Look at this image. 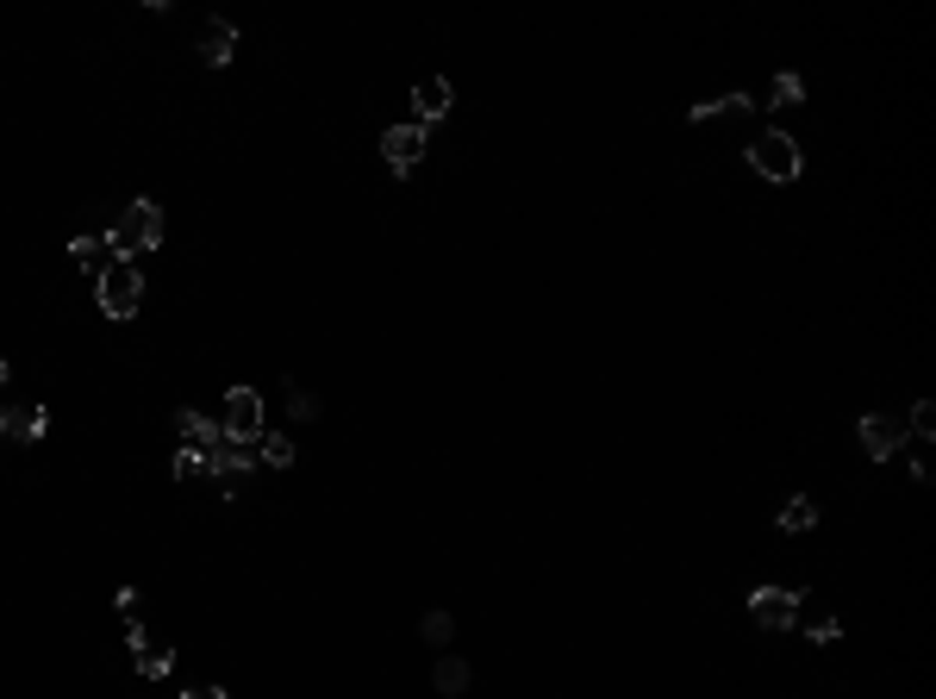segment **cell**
Here are the masks:
<instances>
[{"mask_svg": "<svg viewBox=\"0 0 936 699\" xmlns=\"http://www.w3.org/2000/svg\"><path fill=\"white\" fill-rule=\"evenodd\" d=\"M100 244H107L112 263H138L144 250H157L162 244V207L157 200H131V207L107 225V238Z\"/></svg>", "mask_w": 936, "mask_h": 699, "instance_id": "cell-1", "label": "cell"}, {"mask_svg": "<svg viewBox=\"0 0 936 699\" xmlns=\"http://www.w3.org/2000/svg\"><path fill=\"white\" fill-rule=\"evenodd\" d=\"M95 301H100V313H107L112 325L138 318V306H144V269H138V263H112V269L95 282Z\"/></svg>", "mask_w": 936, "mask_h": 699, "instance_id": "cell-2", "label": "cell"}, {"mask_svg": "<svg viewBox=\"0 0 936 699\" xmlns=\"http://www.w3.org/2000/svg\"><path fill=\"white\" fill-rule=\"evenodd\" d=\"M749 169L762 175V181H799L806 150H799L794 131H762V138L749 144Z\"/></svg>", "mask_w": 936, "mask_h": 699, "instance_id": "cell-3", "label": "cell"}, {"mask_svg": "<svg viewBox=\"0 0 936 699\" xmlns=\"http://www.w3.org/2000/svg\"><path fill=\"white\" fill-rule=\"evenodd\" d=\"M219 437L225 444H256V437H263V394H256V387H231V394H225Z\"/></svg>", "mask_w": 936, "mask_h": 699, "instance_id": "cell-4", "label": "cell"}, {"mask_svg": "<svg viewBox=\"0 0 936 699\" xmlns=\"http://www.w3.org/2000/svg\"><path fill=\"white\" fill-rule=\"evenodd\" d=\"M250 469H256V450L250 444H213L207 450V475L219 481V493L225 500H244V481H250Z\"/></svg>", "mask_w": 936, "mask_h": 699, "instance_id": "cell-5", "label": "cell"}, {"mask_svg": "<svg viewBox=\"0 0 936 699\" xmlns=\"http://www.w3.org/2000/svg\"><path fill=\"white\" fill-rule=\"evenodd\" d=\"M799 606H806L799 588H749V619L762 624V631H794Z\"/></svg>", "mask_w": 936, "mask_h": 699, "instance_id": "cell-6", "label": "cell"}, {"mask_svg": "<svg viewBox=\"0 0 936 699\" xmlns=\"http://www.w3.org/2000/svg\"><path fill=\"white\" fill-rule=\"evenodd\" d=\"M425 138H431V131L413 126V119H406V126H387L382 131V163L394 175H413L418 163H425Z\"/></svg>", "mask_w": 936, "mask_h": 699, "instance_id": "cell-7", "label": "cell"}, {"mask_svg": "<svg viewBox=\"0 0 936 699\" xmlns=\"http://www.w3.org/2000/svg\"><path fill=\"white\" fill-rule=\"evenodd\" d=\"M856 444H861V456H868V462H893L905 450V425L893 413H868L856 425Z\"/></svg>", "mask_w": 936, "mask_h": 699, "instance_id": "cell-8", "label": "cell"}, {"mask_svg": "<svg viewBox=\"0 0 936 699\" xmlns=\"http://www.w3.org/2000/svg\"><path fill=\"white\" fill-rule=\"evenodd\" d=\"M194 57H200V69H225L238 57V26L213 13L207 26H200V38H194Z\"/></svg>", "mask_w": 936, "mask_h": 699, "instance_id": "cell-9", "label": "cell"}, {"mask_svg": "<svg viewBox=\"0 0 936 699\" xmlns=\"http://www.w3.org/2000/svg\"><path fill=\"white\" fill-rule=\"evenodd\" d=\"M126 643H131V668L150 675V681H162V675L175 668V650L169 643H150V631H144L138 619H126Z\"/></svg>", "mask_w": 936, "mask_h": 699, "instance_id": "cell-10", "label": "cell"}, {"mask_svg": "<svg viewBox=\"0 0 936 699\" xmlns=\"http://www.w3.org/2000/svg\"><path fill=\"white\" fill-rule=\"evenodd\" d=\"M450 107H456V88H450L444 76H425L413 88V126H437V119H450Z\"/></svg>", "mask_w": 936, "mask_h": 699, "instance_id": "cell-11", "label": "cell"}, {"mask_svg": "<svg viewBox=\"0 0 936 699\" xmlns=\"http://www.w3.org/2000/svg\"><path fill=\"white\" fill-rule=\"evenodd\" d=\"M175 437H181L188 450H200V456H207V450L219 444V419H207V413H194V406H181V413H175Z\"/></svg>", "mask_w": 936, "mask_h": 699, "instance_id": "cell-12", "label": "cell"}, {"mask_svg": "<svg viewBox=\"0 0 936 699\" xmlns=\"http://www.w3.org/2000/svg\"><path fill=\"white\" fill-rule=\"evenodd\" d=\"M256 462H263V469H294V456H300V450H294V437H287V431H269L263 425V437H256Z\"/></svg>", "mask_w": 936, "mask_h": 699, "instance_id": "cell-13", "label": "cell"}, {"mask_svg": "<svg viewBox=\"0 0 936 699\" xmlns=\"http://www.w3.org/2000/svg\"><path fill=\"white\" fill-rule=\"evenodd\" d=\"M469 681H475V675H469V662H462V656H437V668H431V687H437L444 699H462V693H469Z\"/></svg>", "mask_w": 936, "mask_h": 699, "instance_id": "cell-14", "label": "cell"}, {"mask_svg": "<svg viewBox=\"0 0 936 699\" xmlns=\"http://www.w3.org/2000/svg\"><path fill=\"white\" fill-rule=\"evenodd\" d=\"M69 256H76V269H88L100 282V275L112 269V256H107V244L100 238H88V232H81V238H69Z\"/></svg>", "mask_w": 936, "mask_h": 699, "instance_id": "cell-15", "label": "cell"}, {"mask_svg": "<svg viewBox=\"0 0 936 699\" xmlns=\"http://www.w3.org/2000/svg\"><path fill=\"white\" fill-rule=\"evenodd\" d=\"M780 531H818V500H806V493H794L787 506H780Z\"/></svg>", "mask_w": 936, "mask_h": 699, "instance_id": "cell-16", "label": "cell"}, {"mask_svg": "<svg viewBox=\"0 0 936 699\" xmlns=\"http://www.w3.org/2000/svg\"><path fill=\"white\" fill-rule=\"evenodd\" d=\"M799 100H806V81H799L794 69H780V76L768 81V100H762V107H799Z\"/></svg>", "mask_w": 936, "mask_h": 699, "instance_id": "cell-17", "label": "cell"}, {"mask_svg": "<svg viewBox=\"0 0 936 699\" xmlns=\"http://www.w3.org/2000/svg\"><path fill=\"white\" fill-rule=\"evenodd\" d=\"M749 107H756L749 95H718V100H693V107H687V119L699 126V119H718V112H749Z\"/></svg>", "mask_w": 936, "mask_h": 699, "instance_id": "cell-18", "label": "cell"}, {"mask_svg": "<svg viewBox=\"0 0 936 699\" xmlns=\"http://www.w3.org/2000/svg\"><path fill=\"white\" fill-rule=\"evenodd\" d=\"M282 394H287V413H294V419H306V425H313V419L325 413V406H318V394H313V387H300V382H282Z\"/></svg>", "mask_w": 936, "mask_h": 699, "instance_id": "cell-19", "label": "cell"}, {"mask_svg": "<svg viewBox=\"0 0 936 699\" xmlns=\"http://www.w3.org/2000/svg\"><path fill=\"white\" fill-rule=\"evenodd\" d=\"M175 481H181V488L207 481V456H200V450H175Z\"/></svg>", "mask_w": 936, "mask_h": 699, "instance_id": "cell-20", "label": "cell"}, {"mask_svg": "<svg viewBox=\"0 0 936 699\" xmlns=\"http://www.w3.org/2000/svg\"><path fill=\"white\" fill-rule=\"evenodd\" d=\"M418 631H425V643H437V650H444L450 637H456V619H450V612H425V624H418Z\"/></svg>", "mask_w": 936, "mask_h": 699, "instance_id": "cell-21", "label": "cell"}, {"mask_svg": "<svg viewBox=\"0 0 936 699\" xmlns=\"http://www.w3.org/2000/svg\"><path fill=\"white\" fill-rule=\"evenodd\" d=\"M806 637H811V643H837V637H843V624H837V619H811V624H806Z\"/></svg>", "mask_w": 936, "mask_h": 699, "instance_id": "cell-22", "label": "cell"}, {"mask_svg": "<svg viewBox=\"0 0 936 699\" xmlns=\"http://www.w3.org/2000/svg\"><path fill=\"white\" fill-rule=\"evenodd\" d=\"M175 699H231L219 681H207V687H188V693H175Z\"/></svg>", "mask_w": 936, "mask_h": 699, "instance_id": "cell-23", "label": "cell"}, {"mask_svg": "<svg viewBox=\"0 0 936 699\" xmlns=\"http://www.w3.org/2000/svg\"><path fill=\"white\" fill-rule=\"evenodd\" d=\"M112 606H119L126 619H138V588H119V593H112Z\"/></svg>", "mask_w": 936, "mask_h": 699, "instance_id": "cell-24", "label": "cell"}, {"mask_svg": "<svg viewBox=\"0 0 936 699\" xmlns=\"http://www.w3.org/2000/svg\"><path fill=\"white\" fill-rule=\"evenodd\" d=\"M7 382H13V363H7V356H0V394H7Z\"/></svg>", "mask_w": 936, "mask_h": 699, "instance_id": "cell-25", "label": "cell"}]
</instances>
